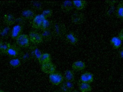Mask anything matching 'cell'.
I'll return each mask as SVG.
<instances>
[{"instance_id": "6da1fadb", "label": "cell", "mask_w": 123, "mask_h": 92, "mask_svg": "<svg viewBox=\"0 0 123 92\" xmlns=\"http://www.w3.org/2000/svg\"><path fill=\"white\" fill-rule=\"evenodd\" d=\"M64 78L61 73L55 72L49 76L50 82L53 85H58L63 82Z\"/></svg>"}, {"instance_id": "7a4b0ae2", "label": "cell", "mask_w": 123, "mask_h": 92, "mask_svg": "<svg viewBox=\"0 0 123 92\" xmlns=\"http://www.w3.org/2000/svg\"><path fill=\"white\" fill-rule=\"evenodd\" d=\"M18 45L22 48H27L30 45L29 38L26 34H21L16 39Z\"/></svg>"}, {"instance_id": "3957f363", "label": "cell", "mask_w": 123, "mask_h": 92, "mask_svg": "<svg viewBox=\"0 0 123 92\" xmlns=\"http://www.w3.org/2000/svg\"><path fill=\"white\" fill-rule=\"evenodd\" d=\"M53 32L56 36H62L65 34L66 32V28L65 26L63 24H55L53 27Z\"/></svg>"}, {"instance_id": "277c9868", "label": "cell", "mask_w": 123, "mask_h": 92, "mask_svg": "<svg viewBox=\"0 0 123 92\" xmlns=\"http://www.w3.org/2000/svg\"><path fill=\"white\" fill-rule=\"evenodd\" d=\"M29 38L31 42L35 44L42 43L43 39L42 34L36 32H31L29 34Z\"/></svg>"}, {"instance_id": "5b68a950", "label": "cell", "mask_w": 123, "mask_h": 92, "mask_svg": "<svg viewBox=\"0 0 123 92\" xmlns=\"http://www.w3.org/2000/svg\"><path fill=\"white\" fill-rule=\"evenodd\" d=\"M45 19V18L42 14L35 16L32 22V27L36 29L41 28L43 22Z\"/></svg>"}, {"instance_id": "8992f818", "label": "cell", "mask_w": 123, "mask_h": 92, "mask_svg": "<svg viewBox=\"0 0 123 92\" xmlns=\"http://www.w3.org/2000/svg\"><path fill=\"white\" fill-rule=\"evenodd\" d=\"M41 68L43 72L49 74L55 72L56 69L55 66L51 62L42 65Z\"/></svg>"}, {"instance_id": "52a82bcc", "label": "cell", "mask_w": 123, "mask_h": 92, "mask_svg": "<svg viewBox=\"0 0 123 92\" xmlns=\"http://www.w3.org/2000/svg\"><path fill=\"white\" fill-rule=\"evenodd\" d=\"M84 16L83 14L76 12L72 16V22L74 24H81L84 21Z\"/></svg>"}, {"instance_id": "ba28073f", "label": "cell", "mask_w": 123, "mask_h": 92, "mask_svg": "<svg viewBox=\"0 0 123 92\" xmlns=\"http://www.w3.org/2000/svg\"><path fill=\"white\" fill-rule=\"evenodd\" d=\"M94 80V75L89 72H86L81 75L80 81L81 82L90 84Z\"/></svg>"}, {"instance_id": "9c48e42d", "label": "cell", "mask_w": 123, "mask_h": 92, "mask_svg": "<svg viewBox=\"0 0 123 92\" xmlns=\"http://www.w3.org/2000/svg\"><path fill=\"white\" fill-rule=\"evenodd\" d=\"M22 29V27L19 24H17L13 27L11 32L12 38L13 39H16L21 34Z\"/></svg>"}, {"instance_id": "30bf717a", "label": "cell", "mask_w": 123, "mask_h": 92, "mask_svg": "<svg viewBox=\"0 0 123 92\" xmlns=\"http://www.w3.org/2000/svg\"><path fill=\"white\" fill-rule=\"evenodd\" d=\"M18 48L14 45H11L6 52V54L11 57L15 58L17 57L19 54Z\"/></svg>"}, {"instance_id": "8fae6325", "label": "cell", "mask_w": 123, "mask_h": 92, "mask_svg": "<svg viewBox=\"0 0 123 92\" xmlns=\"http://www.w3.org/2000/svg\"><path fill=\"white\" fill-rule=\"evenodd\" d=\"M61 89L62 92H72L74 88V85L72 82L65 81L61 84Z\"/></svg>"}, {"instance_id": "7c38bea8", "label": "cell", "mask_w": 123, "mask_h": 92, "mask_svg": "<svg viewBox=\"0 0 123 92\" xmlns=\"http://www.w3.org/2000/svg\"><path fill=\"white\" fill-rule=\"evenodd\" d=\"M22 16L23 18L26 20H33L35 16V13L31 9H26L22 11Z\"/></svg>"}, {"instance_id": "4fadbf2b", "label": "cell", "mask_w": 123, "mask_h": 92, "mask_svg": "<svg viewBox=\"0 0 123 92\" xmlns=\"http://www.w3.org/2000/svg\"><path fill=\"white\" fill-rule=\"evenodd\" d=\"M86 67L85 63L81 61H77L74 62L72 66V68L74 71H82Z\"/></svg>"}, {"instance_id": "5bb4252c", "label": "cell", "mask_w": 123, "mask_h": 92, "mask_svg": "<svg viewBox=\"0 0 123 92\" xmlns=\"http://www.w3.org/2000/svg\"><path fill=\"white\" fill-rule=\"evenodd\" d=\"M74 6L72 1L66 0L62 3L61 6V8L63 12H68L73 9Z\"/></svg>"}, {"instance_id": "9a60e30c", "label": "cell", "mask_w": 123, "mask_h": 92, "mask_svg": "<svg viewBox=\"0 0 123 92\" xmlns=\"http://www.w3.org/2000/svg\"><path fill=\"white\" fill-rule=\"evenodd\" d=\"M111 43L115 49H118L121 47L122 41L118 37H114L110 40Z\"/></svg>"}, {"instance_id": "2e32d148", "label": "cell", "mask_w": 123, "mask_h": 92, "mask_svg": "<svg viewBox=\"0 0 123 92\" xmlns=\"http://www.w3.org/2000/svg\"><path fill=\"white\" fill-rule=\"evenodd\" d=\"M66 39L68 43L72 45L76 44L78 41V38L72 32H70L67 34Z\"/></svg>"}, {"instance_id": "e0dca14e", "label": "cell", "mask_w": 123, "mask_h": 92, "mask_svg": "<svg viewBox=\"0 0 123 92\" xmlns=\"http://www.w3.org/2000/svg\"><path fill=\"white\" fill-rule=\"evenodd\" d=\"M15 17L11 14H6L4 16V21L8 26H11L15 23Z\"/></svg>"}, {"instance_id": "ac0fdd59", "label": "cell", "mask_w": 123, "mask_h": 92, "mask_svg": "<svg viewBox=\"0 0 123 92\" xmlns=\"http://www.w3.org/2000/svg\"><path fill=\"white\" fill-rule=\"evenodd\" d=\"M51 60V57L50 54L47 53L43 54L39 59V62L40 64L43 65L48 62H50Z\"/></svg>"}, {"instance_id": "d6986e66", "label": "cell", "mask_w": 123, "mask_h": 92, "mask_svg": "<svg viewBox=\"0 0 123 92\" xmlns=\"http://www.w3.org/2000/svg\"><path fill=\"white\" fill-rule=\"evenodd\" d=\"M64 78L66 81L72 82L74 80V74L72 70H67L65 71Z\"/></svg>"}, {"instance_id": "ffe728a7", "label": "cell", "mask_w": 123, "mask_h": 92, "mask_svg": "<svg viewBox=\"0 0 123 92\" xmlns=\"http://www.w3.org/2000/svg\"><path fill=\"white\" fill-rule=\"evenodd\" d=\"M74 6L78 10H81L86 5L87 2L85 0H74L72 1Z\"/></svg>"}, {"instance_id": "44dd1931", "label": "cell", "mask_w": 123, "mask_h": 92, "mask_svg": "<svg viewBox=\"0 0 123 92\" xmlns=\"http://www.w3.org/2000/svg\"><path fill=\"white\" fill-rule=\"evenodd\" d=\"M79 89L81 92H91L92 88L89 84L81 82L79 85Z\"/></svg>"}, {"instance_id": "7402d4cb", "label": "cell", "mask_w": 123, "mask_h": 92, "mask_svg": "<svg viewBox=\"0 0 123 92\" xmlns=\"http://www.w3.org/2000/svg\"><path fill=\"white\" fill-rule=\"evenodd\" d=\"M43 40L45 41H49L51 40L52 38V33L50 30L43 31L42 34Z\"/></svg>"}, {"instance_id": "603a6c76", "label": "cell", "mask_w": 123, "mask_h": 92, "mask_svg": "<svg viewBox=\"0 0 123 92\" xmlns=\"http://www.w3.org/2000/svg\"><path fill=\"white\" fill-rule=\"evenodd\" d=\"M9 64L12 67L17 68L19 67L21 64V61L18 58L12 59L9 61Z\"/></svg>"}, {"instance_id": "cb8c5ba5", "label": "cell", "mask_w": 123, "mask_h": 92, "mask_svg": "<svg viewBox=\"0 0 123 92\" xmlns=\"http://www.w3.org/2000/svg\"><path fill=\"white\" fill-rule=\"evenodd\" d=\"M117 17L121 19L123 15V1H121L118 5L116 11Z\"/></svg>"}, {"instance_id": "d4e9b609", "label": "cell", "mask_w": 123, "mask_h": 92, "mask_svg": "<svg viewBox=\"0 0 123 92\" xmlns=\"http://www.w3.org/2000/svg\"><path fill=\"white\" fill-rule=\"evenodd\" d=\"M50 26H51V23L47 19H45L43 22L40 29L43 31L50 30Z\"/></svg>"}, {"instance_id": "484cf974", "label": "cell", "mask_w": 123, "mask_h": 92, "mask_svg": "<svg viewBox=\"0 0 123 92\" xmlns=\"http://www.w3.org/2000/svg\"><path fill=\"white\" fill-rule=\"evenodd\" d=\"M11 44L9 43H3L0 46V54H6Z\"/></svg>"}, {"instance_id": "4316f807", "label": "cell", "mask_w": 123, "mask_h": 92, "mask_svg": "<svg viewBox=\"0 0 123 92\" xmlns=\"http://www.w3.org/2000/svg\"><path fill=\"white\" fill-rule=\"evenodd\" d=\"M53 11L51 9H49L43 11L42 14L45 19L50 18L52 16Z\"/></svg>"}, {"instance_id": "83f0119b", "label": "cell", "mask_w": 123, "mask_h": 92, "mask_svg": "<svg viewBox=\"0 0 123 92\" xmlns=\"http://www.w3.org/2000/svg\"><path fill=\"white\" fill-rule=\"evenodd\" d=\"M32 54L34 57L38 60H39L41 55L42 54L40 50L37 48H34L32 51Z\"/></svg>"}, {"instance_id": "f1b7e54d", "label": "cell", "mask_w": 123, "mask_h": 92, "mask_svg": "<svg viewBox=\"0 0 123 92\" xmlns=\"http://www.w3.org/2000/svg\"><path fill=\"white\" fill-rule=\"evenodd\" d=\"M118 37L120 39L121 41H123V29L118 34Z\"/></svg>"}, {"instance_id": "f546056e", "label": "cell", "mask_w": 123, "mask_h": 92, "mask_svg": "<svg viewBox=\"0 0 123 92\" xmlns=\"http://www.w3.org/2000/svg\"><path fill=\"white\" fill-rule=\"evenodd\" d=\"M119 56L121 59H123V48H121L119 51Z\"/></svg>"}, {"instance_id": "4dcf8cb0", "label": "cell", "mask_w": 123, "mask_h": 92, "mask_svg": "<svg viewBox=\"0 0 123 92\" xmlns=\"http://www.w3.org/2000/svg\"><path fill=\"white\" fill-rule=\"evenodd\" d=\"M3 42L0 39V46L3 43Z\"/></svg>"}, {"instance_id": "1f68e13d", "label": "cell", "mask_w": 123, "mask_h": 92, "mask_svg": "<svg viewBox=\"0 0 123 92\" xmlns=\"http://www.w3.org/2000/svg\"><path fill=\"white\" fill-rule=\"evenodd\" d=\"M72 92H78V91H76V90H74V91H72Z\"/></svg>"}, {"instance_id": "d6a6232c", "label": "cell", "mask_w": 123, "mask_h": 92, "mask_svg": "<svg viewBox=\"0 0 123 92\" xmlns=\"http://www.w3.org/2000/svg\"><path fill=\"white\" fill-rule=\"evenodd\" d=\"M0 92H5L4 91L2 90H0Z\"/></svg>"}, {"instance_id": "836d02e7", "label": "cell", "mask_w": 123, "mask_h": 92, "mask_svg": "<svg viewBox=\"0 0 123 92\" xmlns=\"http://www.w3.org/2000/svg\"><path fill=\"white\" fill-rule=\"evenodd\" d=\"M121 19H122V20H123V16H122V17H121Z\"/></svg>"}, {"instance_id": "e575fe53", "label": "cell", "mask_w": 123, "mask_h": 92, "mask_svg": "<svg viewBox=\"0 0 123 92\" xmlns=\"http://www.w3.org/2000/svg\"></svg>"}, {"instance_id": "d590c367", "label": "cell", "mask_w": 123, "mask_h": 92, "mask_svg": "<svg viewBox=\"0 0 123 92\" xmlns=\"http://www.w3.org/2000/svg\"></svg>"}, {"instance_id": "8d00e7d4", "label": "cell", "mask_w": 123, "mask_h": 92, "mask_svg": "<svg viewBox=\"0 0 123 92\" xmlns=\"http://www.w3.org/2000/svg\"></svg>"}]
</instances>
